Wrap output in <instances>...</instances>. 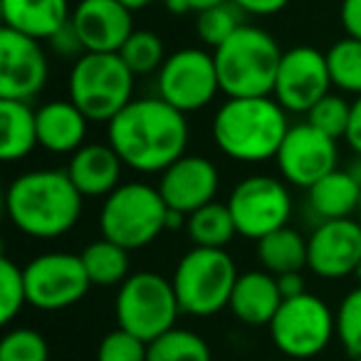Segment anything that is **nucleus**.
Instances as JSON below:
<instances>
[{"label": "nucleus", "mask_w": 361, "mask_h": 361, "mask_svg": "<svg viewBox=\"0 0 361 361\" xmlns=\"http://www.w3.org/2000/svg\"><path fill=\"white\" fill-rule=\"evenodd\" d=\"M114 314L121 329L131 331L146 344L173 329L180 314L173 282L161 272H131L119 285L114 300Z\"/></svg>", "instance_id": "obj_8"}, {"label": "nucleus", "mask_w": 361, "mask_h": 361, "mask_svg": "<svg viewBox=\"0 0 361 361\" xmlns=\"http://www.w3.org/2000/svg\"><path fill=\"white\" fill-rule=\"evenodd\" d=\"M228 208L235 221L238 235L260 240L290 223L292 196L282 178L267 173L247 176L228 196Z\"/></svg>", "instance_id": "obj_11"}, {"label": "nucleus", "mask_w": 361, "mask_h": 361, "mask_svg": "<svg viewBox=\"0 0 361 361\" xmlns=\"http://www.w3.org/2000/svg\"><path fill=\"white\" fill-rule=\"evenodd\" d=\"M287 131V111L275 97H228L218 106L211 126L221 154L240 164L275 159Z\"/></svg>", "instance_id": "obj_3"}, {"label": "nucleus", "mask_w": 361, "mask_h": 361, "mask_svg": "<svg viewBox=\"0 0 361 361\" xmlns=\"http://www.w3.org/2000/svg\"><path fill=\"white\" fill-rule=\"evenodd\" d=\"M25 305V272L11 257H0V322L11 324Z\"/></svg>", "instance_id": "obj_33"}, {"label": "nucleus", "mask_w": 361, "mask_h": 361, "mask_svg": "<svg viewBox=\"0 0 361 361\" xmlns=\"http://www.w3.org/2000/svg\"><path fill=\"white\" fill-rule=\"evenodd\" d=\"M149 359V344L131 331L111 329L97 349V361H146Z\"/></svg>", "instance_id": "obj_36"}, {"label": "nucleus", "mask_w": 361, "mask_h": 361, "mask_svg": "<svg viewBox=\"0 0 361 361\" xmlns=\"http://www.w3.org/2000/svg\"><path fill=\"white\" fill-rule=\"evenodd\" d=\"M336 339L351 359L361 356V287L346 292L336 310Z\"/></svg>", "instance_id": "obj_35"}, {"label": "nucleus", "mask_w": 361, "mask_h": 361, "mask_svg": "<svg viewBox=\"0 0 361 361\" xmlns=\"http://www.w3.org/2000/svg\"><path fill=\"white\" fill-rule=\"evenodd\" d=\"M329 87L326 52L310 45H297L282 52L272 97L287 114H307L322 97L329 94Z\"/></svg>", "instance_id": "obj_13"}, {"label": "nucleus", "mask_w": 361, "mask_h": 361, "mask_svg": "<svg viewBox=\"0 0 361 361\" xmlns=\"http://www.w3.org/2000/svg\"><path fill=\"white\" fill-rule=\"evenodd\" d=\"M164 3H166V11L173 13V16H186V13H191L186 0H164Z\"/></svg>", "instance_id": "obj_43"}, {"label": "nucleus", "mask_w": 361, "mask_h": 361, "mask_svg": "<svg viewBox=\"0 0 361 361\" xmlns=\"http://www.w3.org/2000/svg\"><path fill=\"white\" fill-rule=\"evenodd\" d=\"M0 361H50V346L40 331L16 326L0 339Z\"/></svg>", "instance_id": "obj_32"}, {"label": "nucleus", "mask_w": 361, "mask_h": 361, "mask_svg": "<svg viewBox=\"0 0 361 361\" xmlns=\"http://www.w3.org/2000/svg\"><path fill=\"white\" fill-rule=\"evenodd\" d=\"M119 55L136 77L159 72L161 65L166 62V57H169L164 50V40L151 30L131 32L129 40H126L124 47L119 50Z\"/></svg>", "instance_id": "obj_31"}, {"label": "nucleus", "mask_w": 361, "mask_h": 361, "mask_svg": "<svg viewBox=\"0 0 361 361\" xmlns=\"http://www.w3.org/2000/svg\"><path fill=\"white\" fill-rule=\"evenodd\" d=\"M191 129L183 111L159 94L131 99L106 124V144L119 154L124 166L139 173H161L186 156Z\"/></svg>", "instance_id": "obj_1"}, {"label": "nucleus", "mask_w": 361, "mask_h": 361, "mask_svg": "<svg viewBox=\"0 0 361 361\" xmlns=\"http://www.w3.org/2000/svg\"><path fill=\"white\" fill-rule=\"evenodd\" d=\"M85 196L67 171L35 169L16 176L6 191L8 221L23 235L55 240L72 231L82 218Z\"/></svg>", "instance_id": "obj_2"}, {"label": "nucleus", "mask_w": 361, "mask_h": 361, "mask_svg": "<svg viewBox=\"0 0 361 361\" xmlns=\"http://www.w3.org/2000/svg\"><path fill=\"white\" fill-rule=\"evenodd\" d=\"M134 80L119 52H85L70 67L67 99L90 121L109 124L134 99Z\"/></svg>", "instance_id": "obj_5"}, {"label": "nucleus", "mask_w": 361, "mask_h": 361, "mask_svg": "<svg viewBox=\"0 0 361 361\" xmlns=\"http://www.w3.org/2000/svg\"><path fill=\"white\" fill-rule=\"evenodd\" d=\"M331 85L346 94L361 97V40L341 37L326 50Z\"/></svg>", "instance_id": "obj_29"}, {"label": "nucleus", "mask_w": 361, "mask_h": 361, "mask_svg": "<svg viewBox=\"0 0 361 361\" xmlns=\"http://www.w3.org/2000/svg\"><path fill=\"white\" fill-rule=\"evenodd\" d=\"M238 8H240L245 16H255V18H270L282 13L292 0H233Z\"/></svg>", "instance_id": "obj_38"}, {"label": "nucleus", "mask_w": 361, "mask_h": 361, "mask_svg": "<svg viewBox=\"0 0 361 361\" xmlns=\"http://www.w3.org/2000/svg\"><path fill=\"white\" fill-rule=\"evenodd\" d=\"M146 361H213L211 346L198 331L186 326H173L149 341Z\"/></svg>", "instance_id": "obj_28"}, {"label": "nucleus", "mask_w": 361, "mask_h": 361, "mask_svg": "<svg viewBox=\"0 0 361 361\" xmlns=\"http://www.w3.org/2000/svg\"><path fill=\"white\" fill-rule=\"evenodd\" d=\"M6 27L32 40H50L70 23V0H0Z\"/></svg>", "instance_id": "obj_22"}, {"label": "nucleus", "mask_w": 361, "mask_h": 361, "mask_svg": "<svg viewBox=\"0 0 361 361\" xmlns=\"http://www.w3.org/2000/svg\"><path fill=\"white\" fill-rule=\"evenodd\" d=\"M27 305L40 312H60L82 302L92 287L82 255L75 252H42L25 267Z\"/></svg>", "instance_id": "obj_12"}, {"label": "nucleus", "mask_w": 361, "mask_h": 361, "mask_svg": "<svg viewBox=\"0 0 361 361\" xmlns=\"http://www.w3.org/2000/svg\"><path fill=\"white\" fill-rule=\"evenodd\" d=\"M82 262L92 285L119 287L129 277V250L106 238L90 243L82 250Z\"/></svg>", "instance_id": "obj_27"}, {"label": "nucleus", "mask_w": 361, "mask_h": 361, "mask_svg": "<svg viewBox=\"0 0 361 361\" xmlns=\"http://www.w3.org/2000/svg\"><path fill=\"white\" fill-rule=\"evenodd\" d=\"M180 226H186V216L169 208V216H166V231H176V228H180Z\"/></svg>", "instance_id": "obj_44"}, {"label": "nucleus", "mask_w": 361, "mask_h": 361, "mask_svg": "<svg viewBox=\"0 0 361 361\" xmlns=\"http://www.w3.org/2000/svg\"><path fill=\"white\" fill-rule=\"evenodd\" d=\"M40 144L37 109L30 102L0 99V156L3 161H20Z\"/></svg>", "instance_id": "obj_24"}, {"label": "nucleus", "mask_w": 361, "mask_h": 361, "mask_svg": "<svg viewBox=\"0 0 361 361\" xmlns=\"http://www.w3.org/2000/svg\"><path fill=\"white\" fill-rule=\"evenodd\" d=\"M307 208L319 223L341 221L359 213L361 188L349 169H334L312 188H307Z\"/></svg>", "instance_id": "obj_23"}, {"label": "nucleus", "mask_w": 361, "mask_h": 361, "mask_svg": "<svg viewBox=\"0 0 361 361\" xmlns=\"http://www.w3.org/2000/svg\"><path fill=\"white\" fill-rule=\"evenodd\" d=\"M351 361H361V356H356V359H351Z\"/></svg>", "instance_id": "obj_49"}, {"label": "nucleus", "mask_w": 361, "mask_h": 361, "mask_svg": "<svg viewBox=\"0 0 361 361\" xmlns=\"http://www.w3.org/2000/svg\"><path fill=\"white\" fill-rule=\"evenodd\" d=\"M275 161L285 183L307 191L336 169L339 149H336V139L322 134L310 121H302L290 126Z\"/></svg>", "instance_id": "obj_14"}, {"label": "nucleus", "mask_w": 361, "mask_h": 361, "mask_svg": "<svg viewBox=\"0 0 361 361\" xmlns=\"http://www.w3.org/2000/svg\"><path fill=\"white\" fill-rule=\"evenodd\" d=\"M166 216L169 206L159 186L144 180H126L102 203L99 231L106 240L126 250H139L151 245L166 231Z\"/></svg>", "instance_id": "obj_6"}, {"label": "nucleus", "mask_w": 361, "mask_h": 361, "mask_svg": "<svg viewBox=\"0 0 361 361\" xmlns=\"http://www.w3.org/2000/svg\"><path fill=\"white\" fill-rule=\"evenodd\" d=\"M351 104L341 94H326L307 111V121H310L314 129H319L322 134L331 136V139H344L346 124H349Z\"/></svg>", "instance_id": "obj_34"}, {"label": "nucleus", "mask_w": 361, "mask_h": 361, "mask_svg": "<svg viewBox=\"0 0 361 361\" xmlns=\"http://www.w3.org/2000/svg\"><path fill=\"white\" fill-rule=\"evenodd\" d=\"M47 45H50V50L55 52L57 57H62V60H72V62L80 60V57L87 52L72 23H67L60 32H55V35L47 40Z\"/></svg>", "instance_id": "obj_37"}, {"label": "nucleus", "mask_w": 361, "mask_h": 361, "mask_svg": "<svg viewBox=\"0 0 361 361\" xmlns=\"http://www.w3.org/2000/svg\"><path fill=\"white\" fill-rule=\"evenodd\" d=\"M188 3V8H191V13H203V11H208V8H216V6H221V3H226V0H186Z\"/></svg>", "instance_id": "obj_42"}, {"label": "nucleus", "mask_w": 361, "mask_h": 361, "mask_svg": "<svg viewBox=\"0 0 361 361\" xmlns=\"http://www.w3.org/2000/svg\"><path fill=\"white\" fill-rule=\"evenodd\" d=\"M361 262V228L354 218L317 223L307 238V267L322 280H341Z\"/></svg>", "instance_id": "obj_16"}, {"label": "nucleus", "mask_w": 361, "mask_h": 361, "mask_svg": "<svg viewBox=\"0 0 361 361\" xmlns=\"http://www.w3.org/2000/svg\"><path fill=\"white\" fill-rule=\"evenodd\" d=\"M121 169L124 161L109 144H85L70 156L65 171L85 198H106L121 186Z\"/></svg>", "instance_id": "obj_19"}, {"label": "nucleus", "mask_w": 361, "mask_h": 361, "mask_svg": "<svg viewBox=\"0 0 361 361\" xmlns=\"http://www.w3.org/2000/svg\"><path fill=\"white\" fill-rule=\"evenodd\" d=\"M344 141L356 156H361V97H356L351 102V114H349V124H346Z\"/></svg>", "instance_id": "obj_40"}, {"label": "nucleus", "mask_w": 361, "mask_h": 361, "mask_svg": "<svg viewBox=\"0 0 361 361\" xmlns=\"http://www.w3.org/2000/svg\"><path fill=\"white\" fill-rule=\"evenodd\" d=\"M90 119L70 99H52L37 109V139L50 154H75L85 146Z\"/></svg>", "instance_id": "obj_21"}, {"label": "nucleus", "mask_w": 361, "mask_h": 361, "mask_svg": "<svg viewBox=\"0 0 361 361\" xmlns=\"http://www.w3.org/2000/svg\"><path fill=\"white\" fill-rule=\"evenodd\" d=\"M282 305L277 277L267 270H247L238 275L228 310L247 326H270Z\"/></svg>", "instance_id": "obj_20"}, {"label": "nucleus", "mask_w": 361, "mask_h": 361, "mask_svg": "<svg viewBox=\"0 0 361 361\" xmlns=\"http://www.w3.org/2000/svg\"><path fill=\"white\" fill-rule=\"evenodd\" d=\"M50 77V60L40 40L0 30V99L30 102L45 90Z\"/></svg>", "instance_id": "obj_15"}, {"label": "nucleus", "mask_w": 361, "mask_h": 361, "mask_svg": "<svg viewBox=\"0 0 361 361\" xmlns=\"http://www.w3.org/2000/svg\"><path fill=\"white\" fill-rule=\"evenodd\" d=\"M257 260L262 270L272 275L302 272L307 267V238H302L290 226L270 233L257 240Z\"/></svg>", "instance_id": "obj_25"}, {"label": "nucleus", "mask_w": 361, "mask_h": 361, "mask_svg": "<svg viewBox=\"0 0 361 361\" xmlns=\"http://www.w3.org/2000/svg\"><path fill=\"white\" fill-rule=\"evenodd\" d=\"M221 92L228 97H272L282 50L267 30L243 25L213 50Z\"/></svg>", "instance_id": "obj_4"}, {"label": "nucleus", "mask_w": 361, "mask_h": 361, "mask_svg": "<svg viewBox=\"0 0 361 361\" xmlns=\"http://www.w3.org/2000/svg\"><path fill=\"white\" fill-rule=\"evenodd\" d=\"M221 188L218 166L206 156L186 154L161 171L159 191L171 211L191 216L193 211L216 201Z\"/></svg>", "instance_id": "obj_17"}, {"label": "nucleus", "mask_w": 361, "mask_h": 361, "mask_svg": "<svg viewBox=\"0 0 361 361\" xmlns=\"http://www.w3.org/2000/svg\"><path fill=\"white\" fill-rule=\"evenodd\" d=\"M354 277H356V282H359V287H361V262H359V267H356Z\"/></svg>", "instance_id": "obj_47"}, {"label": "nucleus", "mask_w": 361, "mask_h": 361, "mask_svg": "<svg viewBox=\"0 0 361 361\" xmlns=\"http://www.w3.org/2000/svg\"><path fill=\"white\" fill-rule=\"evenodd\" d=\"M126 8H129L131 13H136V11H144V8H149V6H154L156 0H121Z\"/></svg>", "instance_id": "obj_45"}, {"label": "nucleus", "mask_w": 361, "mask_h": 361, "mask_svg": "<svg viewBox=\"0 0 361 361\" xmlns=\"http://www.w3.org/2000/svg\"><path fill=\"white\" fill-rule=\"evenodd\" d=\"M156 92L183 114L206 109L221 92L213 52L203 47H180L171 52L156 72Z\"/></svg>", "instance_id": "obj_10"}, {"label": "nucleus", "mask_w": 361, "mask_h": 361, "mask_svg": "<svg viewBox=\"0 0 361 361\" xmlns=\"http://www.w3.org/2000/svg\"><path fill=\"white\" fill-rule=\"evenodd\" d=\"M243 25H245V13L233 0H226L216 8H208V11L198 13L196 18L198 37H201L203 45L213 47V50L223 45L231 35H235Z\"/></svg>", "instance_id": "obj_30"}, {"label": "nucleus", "mask_w": 361, "mask_h": 361, "mask_svg": "<svg viewBox=\"0 0 361 361\" xmlns=\"http://www.w3.org/2000/svg\"><path fill=\"white\" fill-rule=\"evenodd\" d=\"M356 223H359V228H361V208H359V213H356Z\"/></svg>", "instance_id": "obj_48"}, {"label": "nucleus", "mask_w": 361, "mask_h": 361, "mask_svg": "<svg viewBox=\"0 0 361 361\" xmlns=\"http://www.w3.org/2000/svg\"><path fill=\"white\" fill-rule=\"evenodd\" d=\"M277 287L282 292V300H290V297H300L307 292L305 275L302 272H287V275H277Z\"/></svg>", "instance_id": "obj_41"}, {"label": "nucleus", "mask_w": 361, "mask_h": 361, "mask_svg": "<svg viewBox=\"0 0 361 361\" xmlns=\"http://www.w3.org/2000/svg\"><path fill=\"white\" fill-rule=\"evenodd\" d=\"M349 173L356 178V183H359V188H361V156H356L354 161H351V166H349Z\"/></svg>", "instance_id": "obj_46"}, {"label": "nucleus", "mask_w": 361, "mask_h": 361, "mask_svg": "<svg viewBox=\"0 0 361 361\" xmlns=\"http://www.w3.org/2000/svg\"><path fill=\"white\" fill-rule=\"evenodd\" d=\"M267 329L280 354L290 359H314L334 339L336 314L322 297L305 292L282 300Z\"/></svg>", "instance_id": "obj_9"}, {"label": "nucleus", "mask_w": 361, "mask_h": 361, "mask_svg": "<svg viewBox=\"0 0 361 361\" xmlns=\"http://www.w3.org/2000/svg\"><path fill=\"white\" fill-rule=\"evenodd\" d=\"M186 233L193 247H226L238 235V228L228 203L213 201L186 216Z\"/></svg>", "instance_id": "obj_26"}, {"label": "nucleus", "mask_w": 361, "mask_h": 361, "mask_svg": "<svg viewBox=\"0 0 361 361\" xmlns=\"http://www.w3.org/2000/svg\"><path fill=\"white\" fill-rule=\"evenodd\" d=\"M339 20L346 37L361 40V0H341Z\"/></svg>", "instance_id": "obj_39"}, {"label": "nucleus", "mask_w": 361, "mask_h": 361, "mask_svg": "<svg viewBox=\"0 0 361 361\" xmlns=\"http://www.w3.org/2000/svg\"><path fill=\"white\" fill-rule=\"evenodd\" d=\"M171 282L183 314L213 317L231 305L238 267L226 247H191L178 260Z\"/></svg>", "instance_id": "obj_7"}, {"label": "nucleus", "mask_w": 361, "mask_h": 361, "mask_svg": "<svg viewBox=\"0 0 361 361\" xmlns=\"http://www.w3.org/2000/svg\"><path fill=\"white\" fill-rule=\"evenodd\" d=\"M70 23L87 52H119L134 32V18L121 0H80Z\"/></svg>", "instance_id": "obj_18"}]
</instances>
